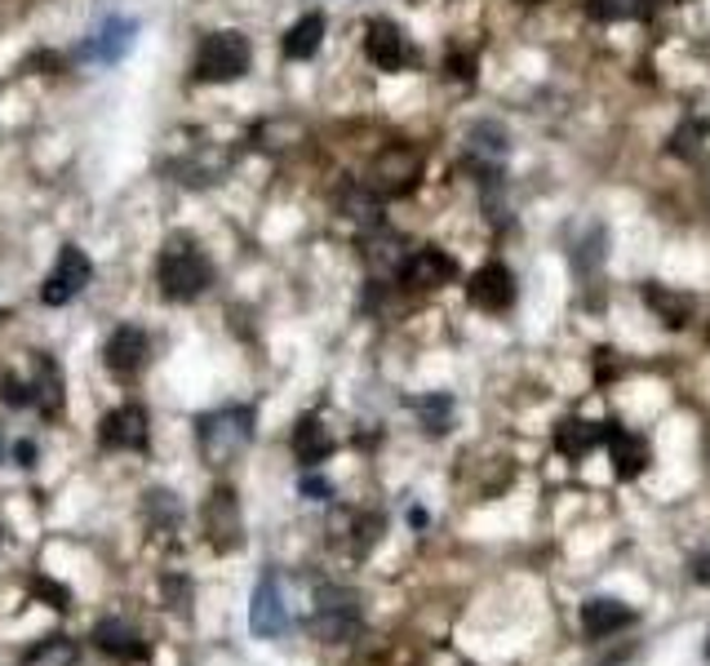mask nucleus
<instances>
[{
	"instance_id": "12",
	"label": "nucleus",
	"mask_w": 710,
	"mask_h": 666,
	"mask_svg": "<svg viewBox=\"0 0 710 666\" xmlns=\"http://www.w3.org/2000/svg\"><path fill=\"white\" fill-rule=\"evenodd\" d=\"M249 631L258 640H276L289 631V604H285V591L276 582V574H263L258 587H254V600H249Z\"/></svg>"
},
{
	"instance_id": "20",
	"label": "nucleus",
	"mask_w": 710,
	"mask_h": 666,
	"mask_svg": "<svg viewBox=\"0 0 710 666\" xmlns=\"http://www.w3.org/2000/svg\"><path fill=\"white\" fill-rule=\"evenodd\" d=\"M382 191H374L369 182H351L342 196H337V209L351 218V222H360L365 232H374V227H382Z\"/></svg>"
},
{
	"instance_id": "31",
	"label": "nucleus",
	"mask_w": 710,
	"mask_h": 666,
	"mask_svg": "<svg viewBox=\"0 0 710 666\" xmlns=\"http://www.w3.org/2000/svg\"><path fill=\"white\" fill-rule=\"evenodd\" d=\"M32 591H36V596H45L54 609H67V604H71V596H67L58 582H49V578H36V582H32Z\"/></svg>"
},
{
	"instance_id": "36",
	"label": "nucleus",
	"mask_w": 710,
	"mask_h": 666,
	"mask_svg": "<svg viewBox=\"0 0 710 666\" xmlns=\"http://www.w3.org/2000/svg\"><path fill=\"white\" fill-rule=\"evenodd\" d=\"M14 458H19V467H36V444L32 440H19L14 444Z\"/></svg>"
},
{
	"instance_id": "1",
	"label": "nucleus",
	"mask_w": 710,
	"mask_h": 666,
	"mask_svg": "<svg viewBox=\"0 0 710 666\" xmlns=\"http://www.w3.org/2000/svg\"><path fill=\"white\" fill-rule=\"evenodd\" d=\"M213 280V267L204 258V249L196 245V236L174 232L156 258V285L165 293V302H196Z\"/></svg>"
},
{
	"instance_id": "26",
	"label": "nucleus",
	"mask_w": 710,
	"mask_h": 666,
	"mask_svg": "<svg viewBox=\"0 0 710 666\" xmlns=\"http://www.w3.org/2000/svg\"><path fill=\"white\" fill-rule=\"evenodd\" d=\"M653 5L657 0H590V14H596L600 23H631Z\"/></svg>"
},
{
	"instance_id": "39",
	"label": "nucleus",
	"mask_w": 710,
	"mask_h": 666,
	"mask_svg": "<svg viewBox=\"0 0 710 666\" xmlns=\"http://www.w3.org/2000/svg\"><path fill=\"white\" fill-rule=\"evenodd\" d=\"M706 653H710V648H706Z\"/></svg>"
},
{
	"instance_id": "30",
	"label": "nucleus",
	"mask_w": 710,
	"mask_h": 666,
	"mask_svg": "<svg viewBox=\"0 0 710 666\" xmlns=\"http://www.w3.org/2000/svg\"><path fill=\"white\" fill-rule=\"evenodd\" d=\"M165 600L174 613H187L191 609V582L187 578H165Z\"/></svg>"
},
{
	"instance_id": "21",
	"label": "nucleus",
	"mask_w": 710,
	"mask_h": 666,
	"mask_svg": "<svg viewBox=\"0 0 710 666\" xmlns=\"http://www.w3.org/2000/svg\"><path fill=\"white\" fill-rule=\"evenodd\" d=\"M324 32H329L324 14H302V19H298V23L285 32V41H280L285 58H293V63L315 58V54H320V45H324Z\"/></svg>"
},
{
	"instance_id": "24",
	"label": "nucleus",
	"mask_w": 710,
	"mask_h": 666,
	"mask_svg": "<svg viewBox=\"0 0 710 666\" xmlns=\"http://www.w3.org/2000/svg\"><path fill=\"white\" fill-rule=\"evenodd\" d=\"M609 458H613L618 476L631 480V476H640V471L648 467V444H644L640 435L622 431V426H609Z\"/></svg>"
},
{
	"instance_id": "25",
	"label": "nucleus",
	"mask_w": 710,
	"mask_h": 666,
	"mask_svg": "<svg viewBox=\"0 0 710 666\" xmlns=\"http://www.w3.org/2000/svg\"><path fill=\"white\" fill-rule=\"evenodd\" d=\"M365 249H369V263L382 267V271H400V263H404V245H400V236H391L387 227L365 232Z\"/></svg>"
},
{
	"instance_id": "5",
	"label": "nucleus",
	"mask_w": 710,
	"mask_h": 666,
	"mask_svg": "<svg viewBox=\"0 0 710 666\" xmlns=\"http://www.w3.org/2000/svg\"><path fill=\"white\" fill-rule=\"evenodd\" d=\"M365 58H369L378 71L400 76V71L418 67V45H413V36H409L400 23L374 19V23L365 27Z\"/></svg>"
},
{
	"instance_id": "33",
	"label": "nucleus",
	"mask_w": 710,
	"mask_h": 666,
	"mask_svg": "<svg viewBox=\"0 0 710 666\" xmlns=\"http://www.w3.org/2000/svg\"><path fill=\"white\" fill-rule=\"evenodd\" d=\"M378 529H382V515H369V520H360V537H355V551H369L374 542H378Z\"/></svg>"
},
{
	"instance_id": "13",
	"label": "nucleus",
	"mask_w": 710,
	"mask_h": 666,
	"mask_svg": "<svg viewBox=\"0 0 710 666\" xmlns=\"http://www.w3.org/2000/svg\"><path fill=\"white\" fill-rule=\"evenodd\" d=\"M241 533H245L241 502H235L231 489H213L209 502H204V537H209V546L213 551H235L241 546Z\"/></svg>"
},
{
	"instance_id": "35",
	"label": "nucleus",
	"mask_w": 710,
	"mask_h": 666,
	"mask_svg": "<svg viewBox=\"0 0 710 666\" xmlns=\"http://www.w3.org/2000/svg\"><path fill=\"white\" fill-rule=\"evenodd\" d=\"M701 134H706L701 125H688V130H679V134H675V152H684V156H692V152L701 147Z\"/></svg>"
},
{
	"instance_id": "15",
	"label": "nucleus",
	"mask_w": 710,
	"mask_h": 666,
	"mask_svg": "<svg viewBox=\"0 0 710 666\" xmlns=\"http://www.w3.org/2000/svg\"><path fill=\"white\" fill-rule=\"evenodd\" d=\"M134 36H138V23H134V19L111 14V19L98 23V32L85 41L80 58H89V63H121V58L134 49Z\"/></svg>"
},
{
	"instance_id": "16",
	"label": "nucleus",
	"mask_w": 710,
	"mask_h": 666,
	"mask_svg": "<svg viewBox=\"0 0 710 666\" xmlns=\"http://www.w3.org/2000/svg\"><path fill=\"white\" fill-rule=\"evenodd\" d=\"M466 152L485 174H498V165L511 156V134L498 121H476L466 130Z\"/></svg>"
},
{
	"instance_id": "18",
	"label": "nucleus",
	"mask_w": 710,
	"mask_h": 666,
	"mask_svg": "<svg viewBox=\"0 0 710 666\" xmlns=\"http://www.w3.org/2000/svg\"><path fill=\"white\" fill-rule=\"evenodd\" d=\"M631 622H635V609L622 604V600L596 596V600L581 604V631H586L590 640H604V635H613V631H622V626H631Z\"/></svg>"
},
{
	"instance_id": "10",
	"label": "nucleus",
	"mask_w": 710,
	"mask_h": 666,
	"mask_svg": "<svg viewBox=\"0 0 710 666\" xmlns=\"http://www.w3.org/2000/svg\"><path fill=\"white\" fill-rule=\"evenodd\" d=\"M98 444L102 449H121V454H143L152 444V426H147V409L143 404H121L98 422Z\"/></svg>"
},
{
	"instance_id": "9",
	"label": "nucleus",
	"mask_w": 710,
	"mask_h": 666,
	"mask_svg": "<svg viewBox=\"0 0 710 666\" xmlns=\"http://www.w3.org/2000/svg\"><path fill=\"white\" fill-rule=\"evenodd\" d=\"M466 298H470V307H480V311H489V315L511 311L515 298H520L515 271H511L507 263H485V267H476V271H470V280H466Z\"/></svg>"
},
{
	"instance_id": "3",
	"label": "nucleus",
	"mask_w": 710,
	"mask_h": 666,
	"mask_svg": "<svg viewBox=\"0 0 710 666\" xmlns=\"http://www.w3.org/2000/svg\"><path fill=\"white\" fill-rule=\"evenodd\" d=\"M249 63H254V45L245 32H209L196 45L191 80L196 85H231L249 71Z\"/></svg>"
},
{
	"instance_id": "27",
	"label": "nucleus",
	"mask_w": 710,
	"mask_h": 666,
	"mask_svg": "<svg viewBox=\"0 0 710 666\" xmlns=\"http://www.w3.org/2000/svg\"><path fill=\"white\" fill-rule=\"evenodd\" d=\"M418 418H422V426H426L431 435H440V431H448V422H453V400H448V396H426V400H418Z\"/></svg>"
},
{
	"instance_id": "28",
	"label": "nucleus",
	"mask_w": 710,
	"mask_h": 666,
	"mask_svg": "<svg viewBox=\"0 0 710 666\" xmlns=\"http://www.w3.org/2000/svg\"><path fill=\"white\" fill-rule=\"evenodd\" d=\"M76 662V644L67 640V635H54V640H45L32 657H27V666H71Z\"/></svg>"
},
{
	"instance_id": "19",
	"label": "nucleus",
	"mask_w": 710,
	"mask_h": 666,
	"mask_svg": "<svg viewBox=\"0 0 710 666\" xmlns=\"http://www.w3.org/2000/svg\"><path fill=\"white\" fill-rule=\"evenodd\" d=\"M32 404L45 413V418H54L58 409H63V369H58V360L54 356H45V352H36L32 356Z\"/></svg>"
},
{
	"instance_id": "22",
	"label": "nucleus",
	"mask_w": 710,
	"mask_h": 666,
	"mask_svg": "<svg viewBox=\"0 0 710 666\" xmlns=\"http://www.w3.org/2000/svg\"><path fill=\"white\" fill-rule=\"evenodd\" d=\"M644 302L653 307V315H657L666 329H684L688 315H692V298L679 293V289H670V285H657V280L644 285Z\"/></svg>"
},
{
	"instance_id": "6",
	"label": "nucleus",
	"mask_w": 710,
	"mask_h": 666,
	"mask_svg": "<svg viewBox=\"0 0 710 666\" xmlns=\"http://www.w3.org/2000/svg\"><path fill=\"white\" fill-rule=\"evenodd\" d=\"M89 280H93L89 254L76 249V245H63L58 258H54V271H49L45 285H41V302H45V307H67L71 298H80V293L89 289Z\"/></svg>"
},
{
	"instance_id": "7",
	"label": "nucleus",
	"mask_w": 710,
	"mask_h": 666,
	"mask_svg": "<svg viewBox=\"0 0 710 666\" xmlns=\"http://www.w3.org/2000/svg\"><path fill=\"white\" fill-rule=\"evenodd\" d=\"M152 360V338H147V329L138 324H121V329H111L107 333V343H102V365L107 374H115L121 382L138 378Z\"/></svg>"
},
{
	"instance_id": "32",
	"label": "nucleus",
	"mask_w": 710,
	"mask_h": 666,
	"mask_svg": "<svg viewBox=\"0 0 710 666\" xmlns=\"http://www.w3.org/2000/svg\"><path fill=\"white\" fill-rule=\"evenodd\" d=\"M0 391H5V400H10L14 409H23V404H32V387H27V382H19L14 374H10L5 382H0Z\"/></svg>"
},
{
	"instance_id": "2",
	"label": "nucleus",
	"mask_w": 710,
	"mask_h": 666,
	"mask_svg": "<svg viewBox=\"0 0 710 666\" xmlns=\"http://www.w3.org/2000/svg\"><path fill=\"white\" fill-rule=\"evenodd\" d=\"M254 440V409L249 404H222L196 422V444L200 458L209 467H222L231 458H241Z\"/></svg>"
},
{
	"instance_id": "17",
	"label": "nucleus",
	"mask_w": 710,
	"mask_h": 666,
	"mask_svg": "<svg viewBox=\"0 0 710 666\" xmlns=\"http://www.w3.org/2000/svg\"><path fill=\"white\" fill-rule=\"evenodd\" d=\"M289 449H293V458H298L302 467H320V463L333 454V435H329V426H324L315 413H307V418L293 422Z\"/></svg>"
},
{
	"instance_id": "4",
	"label": "nucleus",
	"mask_w": 710,
	"mask_h": 666,
	"mask_svg": "<svg viewBox=\"0 0 710 666\" xmlns=\"http://www.w3.org/2000/svg\"><path fill=\"white\" fill-rule=\"evenodd\" d=\"M365 622V609H360V596L346 591V587H320L315 591V613H311V631L329 644H342L360 631Z\"/></svg>"
},
{
	"instance_id": "29",
	"label": "nucleus",
	"mask_w": 710,
	"mask_h": 666,
	"mask_svg": "<svg viewBox=\"0 0 710 666\" xmlns=\"http://www.w3.org/2000/svg\"><path fill=\"white\" fill-rule=\"evenodd\" d=\"M147 515H152L156 524H165V529H169V524H178V520H182V502H178L169 489H152V493H147Z\"/></svg>"
},
{
	"instance_id": "34",
	"label": "nucleus",
	"mask_w": 710,
	"mask_h": 666,
	"mask_svg": "<svg viewBox=\"0 0 710 666\" xmlns=\"http://www.w3.org/2000/svg\"><path fill=\"white\" fill-rule=\"evenodd\" d=\"M302 493H307L311 502H329V498H333V485H329L324 476H302Z\"/></svg>"
},
{
	"instance_id": "37",
	"label": "nucleus",
	"mask_w": 710,
	"mask_h": 666,
	"mask_svg": "<svg viewBox=\"0 0 710 666\" xmlns=\"http://www.w3.org/2000/svg\"><path fill=\"white\" fill-rule=\"evenodd\" d=\"M692 578H697L701 587H710V551H701L697 560H692Z\"/></svg>"
},
{
	"instance_id": "14",
	"label": "nucleus",
	"mask_w": 710,
	"mask_h": 666,
	"mask_svg": "<svg viewBox=\"0 0 710 666\" xmlns=\"http://www.w3.org/2000/svg\"><path fill=\"white\" fill-rule=\"evenodd\" d=\"M93 644H98V653L107 657V662H121V666H138V662H147V640L130 626V622H121V618H107V622H98L93 626Z\"/></svg>"
},
{
	"instance_id": "8",
	"label": "nucleus",
	"mask_w": 710,
	"mask_h": 666,
	"mask_svg": "<svg viewBox=\"0 0 710 666\" xmlns=\"http://www.w3.org/2000/svg\"><path fill=\"white\" fill-rule=\"evenodd\" d=\"M374 191H382L387 200L391 196H409L418 182H422V152L418 147H409V143H396V147H387L382 156H378V165H374V174L365 178Z\"/></svg>"
},
{
	"instance_id": "11",
	"label": "nucleus",
	"mask_w": 710,
	"mask_h": 666,
	"mask_svg": "<svg viewBox=\"0 0 710 666\" xmlns=\"http://www.w3.org/2000/svg\"><path fill=\"white\" fill-rule=\"evenodd\" d=\"M453 276H457V263H453V254L440 249V245H418V249H409L404 263H400V271H396V280H404V289H418V293L444 289Z\"/></svg>"
},
{
	"instance_id": "23",
	"label": "nucleus",
	"mask_w": 710,
	"mask_h": 666,
	"mask_svg": "<svg viewBox=\"0 0 710 666\" xmlns=\"http://www.w3.org/2000/svg\"><path fill=\"white\" fill-rule=\"evenodd\" d=\"M604 435H609L604 426L586 422V418H564V422L555 426V449H559L564 458H586Z\"/></svg>"
},
{
	"instance_id": "38",
	"label": "nucleus",
	"mask_w": 710,
	"mask_h": 666,
	"mask_svg": "<svg viewBox=\"0 0 710 666\" xmlns=\"http://www.w3.org/2000/svg\"><path fill=\"white\" fill-rule=\"evenodd\" d=\"M0 454H5V440H0Z\"/></svg>"
}]
</instances>
